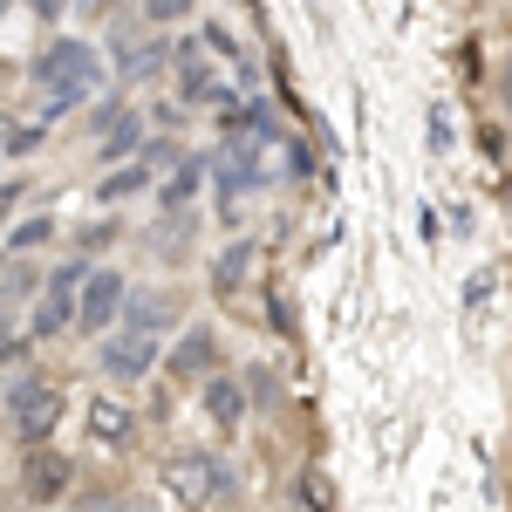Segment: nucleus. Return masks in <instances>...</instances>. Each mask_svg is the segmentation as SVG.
I'll list each match as a JSON object with an SVG mask.
<instances>
[{
	"label": "nucleus",
	"instance_id": "1",
	"mask_svg": "<svg viewBox=\"0 0 512 512\" xmlns=\"http://www.w3.org/2000/svg\"><path fill=\"white\" fill-rule=\"evenodd\" d=\"M0 417H7V437H14L21 451H41V444H55L62 417H69V390L48 383V376H21V383L7 390V403H0Z\"/></svg>",
	"mask_w": 512,
	"mask_h": 512
},
{
	"label": "nucleus",
	"instance_id": "2",
	"mask_svg": "<svg viewBox=\"0 0 512 512\" xmlns=\"http://www.w3.org/2000/svg\"><path fill=\"white\" fill-rule=\"evenodd\" d=\"M82 280H89V260H82V253L55 260V267L41 274V294H35V308H28V342H62V335L76 328Z\"/></svg>",
	"mask_w": 512,
	"mask_h": 512
},
{
	"label": "nucleus",
	"instance_id": "3",
	"mask_svg": "<svg viewBox=\"0 0 512 512\" xmlns=\"http://www.w3.org/2000/svg\"><path fill=\"white\" fill-rule=\"evenodd\" d=\"M35 82L48 89V117H69L76 103L96 96V48L89 41H55L35 62Z\"/></svg>",
	"mask_w": 512,
	"mask_h": 512
},
{
	"label": "nucleus",
	"instance_id": "4",
	"mask_svg": "<svg viewBox=\"0 0 512 512\" xmlns=\"http://www.w3.org/2000/svg\"><path fill=\"white\" fill-rule=\"evenodd\" d=\"M158 499H164V506H178V512L219 506V458H212V451H198V444L164 451V465H158Z\"/></svg>",
	"mask_w": 512,
	"mask_h": 512
},
{
	"label": "nucleus",
	"instance_id": "5",
	"mask_svg": "<svg viewBox=\"0 0 512 512\" xmlns=\"http://www.w3.org/2000/svg\"><path fill=\"white\" fill-rule=\"evenodd\" d=\"M123 308H130V274H123V267H89L82 301H76V328L103 342V335L123 321Z\"/></svg>",
	"mask_w": 512,
	"mask_h": 512
},
{
	"label": "nucleus",
	"instance_id": "6",
	"mask_svg": "<svg viewBox=\"0 0 512 512\" xmlns=\"http://www.w3.org/2000/svg\"><path fill=\"white\" fill-rule=\"evenodd\" d=\"M219 376V328L192 321L171 349H164V383H185V390H205Z\"/></svg>",
	"mask_w": 512,
	"mask_h": 512
},
{
	"label": "nucleus",
	"instance_id": "7",
	"mask_svg": "<svg viewBox=\"0 0 512 512\" xmlns=\"http://www.w3.org/2000/svg\"><path fill=\"white\" fill-rule=\"evenodd\" d=\"M96 362H103V376L130 390V383H144L151 369H158V342L151 335H137V328H110L103 342H96Z\"/></svg>",
	"mask_w": 512,
	"mask_h": 512
},
{
	"label": "nucleus",
	"instance_id": "8",
	"mask_svg": "<svg viewBox=\"0 0 512 512\" xmlns=\"http://www.w3.org/2000/svg\"><path fill=\"white\" fill-rule=\"evenodd\" d=\"M82 424H89V444H96V451H117V458H123V451H137V437H144V417H137L117 390L89 396Z\"/></svg>",
	"mask_w": 512,
	"mask_h": 512
},
{
	"label": "nucleus",
	"instance_id": "9",
	"mask_svg": "<svg viewBox=\"0 0 512 512\" xmlns=\"http://www.w3.org/2000/svg\"><path fill=\"white\" fill-rule=\"evenodd\" d=\"M69 485H76V458H69V451L41 444V451L21 458V499H28V506L48 512L55 499H69Z\"/></svg>",
	"mask_w": 512,
	"mask_h": 512
},
{
	"label": "nucleus",
	"instance_id": "10",
	"mask_svg": "<svg viewBox=\"0 0 512 512\" xmlns=\"http://www.w3.org/2000/svg\"><path fill=\"white\" fill-rule=\"evenodd\" d=\"M260 260H267L260 239H226L219 260H212V294H219V301H239V294L253 287V274H260Z\"/></svg>",
	"mask_w": 512,
	"mask_h": 512
},
{
	"label": "nucleus",
	"instance_id": "11",
	"mask_svg": "<svg viewBox=\"0 0 512 512\" xmlns=\"http://www.w3.org/2000/svg\"><path fill=\"white\" fill-rule=\"evenodd\" d=\"M178 308H185V301H178L171 287H130V308H123L117 328H137V335H151V342H158L164 328L178 321Z\"/></svg>",
	"mask_w": 512,
	"mask_h": 512
},
{
	"label": "nucleus",
	"instance_id": "12",
	"mask_svg": "<svg viewBox=\"0 0 512 512\" xmlns=\"http://www.w3.org/2000/svg\"><path fill=\"white\" fill-rule=\"evenodd\" d=\"M198 410H205V417H212V424H219V431H239V424H246V410H253V403H246V383H239V376H226V369H219V376H212V383H205V390H198Z\"/></svg>",
	"mask_w": 512,
	"mask_h": 512
},
{
	"label": "nucleus",
	"instance_id": "13",
	"mask_svg": "<svg viewBox=\"0 0 512 512\" xmlns=\"http://www.w3.org/2000/svg\"><path fill=\"white\" fill-rule=\"evenodd\" d=\"M171 76H178V96H192V103H212V69H205V48H198V35H185L178 48H171Z\"/></svg>",
	"mask_w": 512,
	"mask_h": 512
},
{
	"label": "nucleus",
	"instance_id": "14",
	"mask_svg": "<svg viewBox=\"0 0 512 512\" xmlns=\"http://www.w3.org/2000/svg\"><path fill=\"white\" fill-rule=\"evenodd\" d=\"M205 171H212V158L185 151V164H171V178L158 185V205H164V212H192V198H198V185H205Z\"/></svg>",
	"mask_w": 512,
	"mask_h": 512
},
{
	"label": "nucleus",
	"instance_id": "15",
	"mask_svg": "<svg viewBox=\"0 0 512 512\" xmlns=\"http://www.w3.org/2000/svg\"><path fill=\"white\" fill-rule=\"evenodd\" d=\"M137 151H144V117L123 103L117 117H110V130H103V164H123V158L137 164Z\"/></svg>",
	"mask_w": 512,
	"mask_h": 512
},
{
	"label": "nucleus",
	"instance_id": "16",
	"mask_svg": "<svg viewBox=\"0 0 512 512\" xmlns=\"http://www.w3.org/2000/svg\"><path fill=\"white\" fill-rule=\"evenodd\" d=\"M137 192H151V164H144V158L123 164V171H103V185H96V198H103V205H117V198H137Z\"/></svg>",
	"mask_w": 512,
	"mask_h": 512
},
{
	"label": "nucleus",
	"instance_id": "17",
	"mask_svg": "<svg viewBox=\"0 0 512 512\" xmlns=\"http://www.w3.org/2000/svg\"><path fill=\"white\" fill-rule=\"evenodd\" d=\"M48 239H55V219H48V212H28V219L7 233L0 253H7V260H21V253H35V246H48Z\"/></svg>",
	"mask_w": 512,
	"mask_h": 512
},
{
	"label": "nucleus",
	"instance_id": "18",
	"mask_svg": "<svg viewBox=\"0 0 512 512\" xmlns=\"http://www.w3.org/2000/svg\"><path fill=\"white\" fill-rule=\"evenodd\" d=\"M158 253H171V260H185V253H192V212H164Z\"/></svg>",
	"mask_w": 512,
	"mask_h": 512
},
{
	"label": "nucleus",
	"instance_id": "19",
	"mask_svg": "<svg viewBox=\"0 0 512 512\" xmlns=\"http://www.w3.org/2000/svg\"><path fill=\"white\" fill-rule=\"evenodd\" d=\"M164 62V41H123V76H144V69H158Z\"/></svg>",
	"mask_w": 512,
	"mask_h": 512
},
{
	"label": "nucleus",
	"instance_id": "20",
	"mask_svg": "<svg viewBox=\"0 0 512 512\" xmlns=\"http://www.w3.org/2000/svg\"><path fill=\"white\" fill-rule=\"evenodd\" d=\"M239 383H246V403H274V396H280V383H274V369H267V362L239 369Z\"/></svg>",
	"mask_w": 512,
	"mask_h": 512
},
{
	"label": "nucleus",
	"instance_id": "21",
	"mask_svg": "<svg viewBox=\"0 0 512 512\" xmlns=\"http://www.w3.org/2000/svg\"><path fill=\"white\" fill-rule=\"evenodd\" d=\"M117 239H123L117 219H96V226H82V260H89V253H103V246H117Z\"/></svg>",
	"mask_w": 512,
	"mask_h": 512
},
{
	"label": "nucleus",
	"instance_id": "22",
	"mask_svg": "<svg viewBox=\"0 0 512 512\" xmlns=\"http://www.w3.org/2000/svg\"><path fill=\"white\" fill-rule=\"evenodd\" d=\"M144 21H151V28H178V21H185V0H151Z\"/></svg>",
	"mask_w": 512,
	"mask_h": 512
},
{
	"label": "nucleus",
	"instance_id": "23",
	"mask_svg": "<svg viewBox=\"0 0 512 512\" xmlns=\"http://www.w3.org/2000/svg\"><path fill=\"white\" fill-rule=\"evenodd\" d=\"M103 512H158V499H151V492H117Z\"/></svg>",
	"mask_w": 512,
	"mask_h": 512
},
{
	"label": "nucleus",
	"instance_id": "24",
	"mask_svg": "<svg viewBox=\"0 0 512 512\" xmlns=\"http://www.w3.org/2000/svg\"><path fill=\"white\" fill-rule=\"evenodd\" d=\"M28 349H35L28 335H0V369H14V362H28Z\"/></svg>",
	"mask_w": 512,
	"mask_h": 512
},
{
	"label": "nucleus",
	"instance_id": "25",
	"mask_svg": "<svg viewBox=\"0 0 512 512\" xmlns=\"http://www.w3.org/2000/svg\"><path fill=\"white\" fill-rule=\"evenodd\" d=\"M14 205H21V185H0V219H7Z\"/></svg>",
	"mask_w": 512,
	"mask_h": 512
},
{
	"label": "nucleus",
	"instance_id": "26",
	"mask_svg": "<svg viewBox=\"0 0 512 512\" xmlns=\"http://www.w3.org/2000/svg\"><path fill=\"white\" fill-rule=\"evenodd\" d=\"M499 96H506V117H512V69L499 76Z\"/></svg>",
	"mask_w": 512,
	"mask_h": 512
},
{
	"label": "nucleus",
	"instance_id": "27",
	"mask_svg": "<svg viewBox=\"0 0 512 512\" xmlns=\"http://www.w3.org/2000/svg\"><path fill=\"white\" fill-rule=\"evenodd\" d=\"M103 506H110V499H103ZM103 506H76V512H103Z\"/></svg>",
	"mask_w": 512,
	"mask_h": 512
},
{
	"label": "nucleus",
	"instance_id": "28",
	"mask_svg": "<svg viewBox=\"0 0 512 512\" xmlns=\"http://www.w3.org/2000/svg\"><path fill=\"white\" fill-rule=\"evenodd\" d=\"M0 267H7V253H0Z\"/></svg>",
	"mask_w": 512,
	"mask_h": 512
}]
</instances>
